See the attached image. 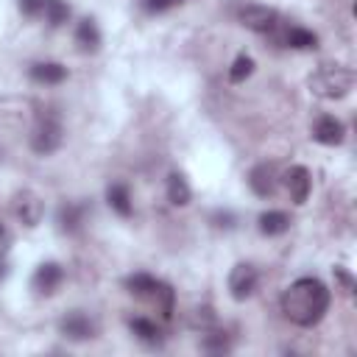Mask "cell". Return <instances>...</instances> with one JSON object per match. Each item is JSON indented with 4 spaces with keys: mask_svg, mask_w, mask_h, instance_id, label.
<instances>
[{
    "mask_svg": "<svg viewBox=\"0 0 357 357\" xmlns=\"http://www.w3.org/2000/svg\"><path fill=\"white\" fill-rule=\"evenodd\" d=\"M329 301H332V293L329 287L315 279V276H301L296 279L284 293H282V312L290 324L296 326H315L326 310H329Z\"/></svg>",
    "mask_w": 357,
    "mask_h": 357,
    "instance_id": "cell-1",
    "label": "cell"
},
{
    "mask_svg": "<svg viewBox=\"0 0 357 357\" xmlns=\"http://www.w3.org/2000/svg\"><path fill=\"white\" fill-rule=\"evenodd\" d=\"M354 86V73L343 64H321L310 75V92L324 100H340L351 92Z\"/></svg>",
    "mask_w": 357,
    "mask_h": 357,
    "instance_id": "cell-2",
    "label": "cell"
},
{
    "mask_svg": "<svg viewBox=\"0 0 357 357\" xmlns=\"http://www.w3.org/2000/svg\"><path fill=\"white\" fill-rule=\"evenodd\" d=\"M126 287H128V293H134L137 298L151 301V304L162 312V318H170V315H173V301H176V296H173V287H170L167 282H162V279H156V276H151V273H134V276L126 279Z\"/></svg>",
    "mask_w": 357,
    "mask_h": 357,
    "instance_id": "cell-3",
    "label": "cell"
},
{
    "mask_svg": "<svg viewBox=\"0 0 357 357\" xmlns=\"http://www.w3.org/2000/svg\"><path fill=\"white\" fill-rule=\"evenodd\" d=\"M61 139H64V128H61L59 117L45 114L36 120V126L31 131V151L39 156H50L53 151H59Z\"/></svg>",
    "mask_w": 357,
    "mask_h": 357,
    "instance_id": "cell-4",
    "label": "cell"
},
{
    "mask_svg": "<svg viewBox=\"0 0 357 357\" xmlns=\"http://www.w3.org/2000/svg\"><path fill=\"white\" fill-rule=\"evenodd\" d=\"M237 20H240V25H245V28L254 31V33H271V31H276V25H279V11L271 8V6L248 3V6H243V8L237 11Z\"/></svg>",
    "mask_w": 357,
    "mask_h": 357,
    "instance_id": "cell-5",
    "label": "cell"
},
{
    "mask_svg": "<svg viewBox=\"0 0 357 357\" xmlns=\"http://www.w3.org/2000/svg\"><path fill=\"white\" fill-rule=\"evenodd\" d=\"M259 287V271L251 265V262H237L231 271H229V296L234 301H245L257 293Z\"/></svg>",
    "mask_w": 357,
    "mask_h": 357,
    "instance_id": "cell-6",
    "label": "cell"
},
{
    "mask_svg": "<svg viewBox=\"0 0 357 357\" xmlns=\"http://www.w3.org/2000/svg\"><path fill=\"white\" fill-rule=\"evenodd\" d=\"M11 209H14V218H17L22 226H28V229L39 226V223H42V215H45V204H42V198H39L33 190L17 192L14 201H11Z\"/></svg>",
    "mask_w": 357,
    "mask_h": 357,
    "instance_id": "cell-7",
    "label": "cell"
},
{
    "mask_svg": "<svg viewBox=\"0 0 357 357\" xmlns=\"http://www.w3.org/2000/svg\"><path fill=\"white\" fill-rule=\"evenodd\" d=\"M59 332H61L67 340H75V343H81V340H89V337H95L98 326H95V321H92L86 312H81V310H73V312H67V315L59 321Z\"/></svg>",
    "mask_w": 357,
    "mask_h": 357,
    "instance_id": "cell-8",
    "label": "cell"
},
{
    "mask_svg": "<svg viewBox=\"0 0 357 357\" xmlns=\"http://www.w3.org/2000/svg\"><path fill=\"white\" fill-rule=\"evenodd\" d=\"M64 279V271L59 262H42L36 271H33V279H31V287L39 293V296H53L59 290Z\"/></svg>",
    "mask_w": 357,
    "mask_h": 357,
    "instance_id": "cell-9",
    "label": "cell"
},
{
    "mask_svg": "<svg viewBox=\"0 0 357 357\" xmlns=\"http://www.w3.org/2000/svg\"><path fill=\"white\" fill-rule=\"evenodd\" d=\"M284 187L290 192V201L293 204H304L310 198V190H312V176L304 165H293L287 173H284Z\"/></svg>",
    "mask_w": 357,
    "mask_h": 357,
    "instance_id": "cell-10",
    "label": "cell"
},
{
    "mask_svg": "<svg viewBox=\"0 0 357 357\" xmlns=\"http://www.w3.org/2000/svg\"><path fill=\"white\" fill-rule=\"evenodd\" d=\"M343 137H346V128H343V123H340L337 117H332V114L318 117L315 126H312V139L321 142V145H340Z\"/></svg>",
    "mask_w": 357,
    "mask_h": 357,
    "instance_id": "cell-11",
    "label": "cell"
},
{
    "mask_svg": "<svg viewBox=\"0 0 357 357\" xmlns=\"http://www.w3.org/2000/svg\"><path fill=\"white\" fill-rule=\"evenodd\" d=\"M248 187H251L254 195L271 198V195L276 192V170H273V165L262 162V165L251 167V173H248Z\"/></svg>",
    "mask_w": 357,
    "mask_h": 357,
    "instance_id": "cell-12",
    "label": "cell"
},
{
    "mask_svg": "<svg viewBox=\"0 0 357 357\" xmlns=\"http://www.w3.org/2000/svg\"><path fill=\"white\" fill-rule=\"evenodd\" d=\"M84 218H86V206H84V204H61V206H59V229H61L64 234L81 231Z\"/></svg>",
    "mask_w": 357,
    "mask_h": 357,
    "instance_id": "cell-13",
    "label": "cell"
},
{
    "mask_svg": "<svg viewBox=\"0 0 357 357\" xmlns=\"http://www.w3.org/2000/svg\"><path fill=\"white\" fill-rule=\"evenodd\" d=\"M28 73L36 84H61L67 78V67L59 61H36V64H31Z\"/></svg>",
    "mask_w": 357,
    "mask_h": 357,
    "instance_id": "cell-14",
    "label": "cell"
},
{
    "mask_svg": "<svg viewBox=\"0 0 357 357\" xmlns=\"http://www.w3.org/2000/svg\"><path fill=\"white\" fill-rule=\"evenodd\" d=\"M257 226H259V231L265 237H279V234H284L290 229V218L282 209H268V212H262L257 218Z\"/></svg>",
    "mask_w": 357,
    "mask_h": 357,
    "instance_id": "cell-15",
    "label": "cell"
},
{
    "mask_svg": "<svg viewBox=\"0 0 357 357\" xmlns=\"http://www.w3.org/2000/svg\"><path fill=\"white\" fill-rule=\"evenodd\" d=\"M75 45L84 50V53H95L100 47V31L95 25V20L84 17L78 25H75Z\"/></svg>",
    "mask_w": 357,
    "mask_h": 357,
    "instance_id": "cell-16",
    "label": "cell"
},
{
    "mask_svg": "<svg viewBox=\"0 0 357 357\" xmlns=\"http://www.w3.org/2000/svg\"><path fill=\"white\" fill-rule=\"evenodd\" d=\"M282 42L287 47H296V50H312V47H318V36L312 31H307V28H298V25L284 28L282 31Z\"/></svg>",
    "mask_w": 357,
    "mask_h": 357,
    "instance_id": "cell-17",
    "label": "cell"
},
{
    "mask_svg": "<svg viewBox=\"0 0 357 357\" xmlns=\"http://www.w3.org/2000/svg\"><path fill=\"white\" fill-rule=\"evenodd\" d=\"M190 198H192V190H190L187 178L181 173H170L167 176V201L173 206H187Z\"/></svg>",
    "mask_w": 357,
    "mask_h": 357,
    "instance_id": "cell-18",
    "label": "cell"
},
{
    "mask_svg": "<svg viewBox=\"0 0 357 357\" xmlns=\"http://www.w3.org/2000/svg\"><path fill=\"white\" fill-rule=\"evenodd\" d=\"M106 201H109V206L117 212V215H123V218H128L131 215V195H128V187L126 184H109L106 187Z\"/></svg>",
    "mask_w": 357,
    "mask_h": 357,
    "instance_id": "cell-19",
    "label": "cell"
},
{
    "mask_svg": "<svg viewBox=\"0 0 357 357\" xmlns=\"http://www.w3.org/2000/svg\"><path fill=\"white\" fill-rule=\"evenodd\" d=\"M128 326H131V332H134L142 343H148V346H159V343H162V329H159L151 318H142V315H139V318H131Z\"/></svg>",
    "mask_w": 357,
    "mask_h": 357,
    "instance_id": "cell-20",
    "label": "cell"
},
{
    "mask_svg": "<svg viewBox=\"0 0 357 357\" xmlns=\"http://www.w3.org/2000/svg\"><path fill=\"white\" fill-rule=\"evenodd\" d=\"M42 17L47 20V25L59 28L70 20V6L64 0H45V8H42Z\"/></svg>",
    "mask_w": 357,
    "mask_h": 357,
    "instance_id": "cell-21",
    "label": "cell"
},
{
    "mask_svg": "<svg viewBox=\"0 0 357 357\" xmlns=\"http://www.w3.org/2000/svg\"><path fill=\"white\" fill-rule=\"evenodd\" d=\"M251 73H254V59L245 56V53H240V56L231 61V67H229V81H231V84H243Z\"/></svg>",
    "mask_w": 357,
    "mask_h": 357,
    "instance_id": "cell-22",
    "label": "cell"
},
{
    "mask_svg": "<svg viewBox=\"0 0 357 357\" xmlns=\"http://www.w3.org/2000/svg\"><path fill=\"white\" fill-rule=\"evenodd\" d=\"M42 8H45V0H20V11L25 17H42Z\"/></svg>",
    "mask_w": 357,
    "mask_h": 357,
    "instance_id": "cell-23",
    "label": "cell"
},
{
    "mask_svg": "<svg viewBox=\"0 0 357 357\" xmlns=\"http://www.w3.org/2000/svg\"><path fill=\"white\" fill-rule=\"evenodd\" d=\"M204 346H206V349H212V351H223V349H229V340H226V335L215 332V335H206Z\"/></svg>",
    "mask_w": 357,
    "mask_h": 357,
    "instance_id": "cell-24",
    "label": "cell"
},
{
    "mask_svg": "<svg viewBox=\"0 0 357 357\" xmlns=\"http://www.w3.org/2000/svg\"><path fill=\"white\" fill-rule=\"evenodd\" d=\"M178 3H184V0H145V8L148 11H167V8L178 6Z\"/></svg>",
    "mask_w": 357,
    "mask_h": 357,
    "instance_id": "cell-25",
    "label": "cell"
},
{
    "mask_svg": "<svg viewBox=\"0 0 357 357\" xmlns=\"http://www.w3.org/2000/svg\"><path fill=\"white\" fill-rule=\"evenodd\" d=\"M8 248H11V231L0 223V259L8 254Z\"/></svg>",
    "mask_w": 357,
    "mask_h": 357,
    "instance_id": "cell-26",
    "label": "cell"
},
{
    "mask_svg": "<svg viewBox=\"0 0 357 357\" xmlns=\"http://www.w3.org/2000/svg\"><path fill=\"white\" fill-rule=\"evenodd\" d=\"M3 276H6V265L0 262V279H3Z\"/></svg>",
    "mask_w": 357,
    "mask_h": 357,
    "instance_id": "cell-27",
    "label": "cell"
}]
</instances>
